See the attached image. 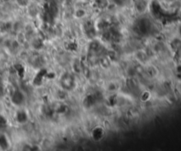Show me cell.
Instances as JSON below:
<instances>
[{
    "label": "cell",
    "mask_w": 181,
    "mask_h": 151,
    "mask_svg": "<svg viewBox=\"0 0 181 151\" xmlns=\"http://www.w3.org/2000/svg\"><path fill=\"white\" fill-rule=\"evenodd\" d=\"M134 7L138 12H144L148 7L147 0H134Z\"/></svg>",
    "instance_id": "1"
},
{
    "label": "cell",
    "mask_w": 181,
    "mask_h": 151,
    "mask_svg": "<svg viewBox=\"0 0 181 151\" xmlns=\"http://www.w3.org/2000/svg\"><path fill=\"white\" fill-rule=\"evenodd\" d=\"M12 101L14 104H21L23 102V96L20 91H15L12 97Z\"/></svg>",
    "instance_id": "2"
},
{
    "label": "cell",
    "mask_w": 181,
    "mask_h": 151,
    "mask_svg": "<svg viewBox=\"0 0 181 151\" xmlns=\"http://www.w3.org/2000/svg\"><path fill=\"white\" fill-rule=\"evenodd\" d=\"M74 13H75V16L77 18L81 19V18H83V17L86 15V10L83 7H76Z\"/></svg>",
    "instance_id": "3"
},
{
    "label": "cell",
    "mask_w": 181,
    "mask_h": 151,
    "mask_svg": "<svg viewBox=\"0 0 181 151\" xmlns=\"http://www.w3.org/2000/svg\"><path fill=\"white\" fill-rule=\"evenodd\" d=\"M7 147H8V141L6 137L4 134H0V148L7 149Z\"/></svg>",
    "instance_id": "4"
},
{
    "label": "cell",
    "mask_w": 181,
    "mask_h": 151,
    "mask_svg": "<svg viewBox=\"0 0 181 151\" xmlns=\"http://www.w3.org/2000/svg\"><path fill=\"white\" fill-rule=\"evenodd\" d=\"M25 114V111H19L18 113H17V120L19 121V122H21V123H23V122H25L27 119H28V116L27 115H25L24 117H23V115Z\"/></svg>",
    "instance_id": "5"
},
{
    "label": "cell",
    "mask_w": 181,
    "mask_h": 151,
    "mask_svg": "<svg viewBox=\"0 0 181 151\" xmlns=\"http://www.w3.org/2000/svg\"><path fill=\"white\" fill-rule=\"evenodd\" d=\"M96 135H98L96 140H100V139L103 137V135H104V131L101 129V128H96V129L93 132V136L94 137H95Z\"/></svg>",
    "instance_id": "6"
},
{
    "label": "cell",
    "mask_w": 181,
    "mask_h": 151,
    "mask_svg": "<svg viewBox=\"0 0 181 151\" xmlns=\"http://www.w3.org/2000/svg\"><path fill=\"white\" fill-rule=\"evenodd\" d=\"M31 1L32 0H16V3L18 6H21V7H27Z\"/></svg>",
    "instance_id": "7"
},
{
    "label": "cell",
    "mask_w": 181,
    "mask_h": 151,
    "mask_svg": "<svg viewBox=\"0 0 181 151\" xmlns=\"http://www.w3.org/2000/svg\"><path fill=\"white\" fill-rule=\"evenodd\" d=\"M5 124H6V119H4L3 117L0 116V127H1L2 125H4Z\"/></svg>",
    "instance_id": "8"
},
{
    "label": "cell",
    "mask_w": 181,
    "mask_h": 151,
    "mask_svg": "<svg viewBox=\"0 0 181 151\" xmlns=\"http://www.w3.org/2000/svg\"><path fill=\"white\" fill-rule=\"evenodd\" d=\"M180 16H181V14H180Z\"/></svg>",
    "instance_id": "9"
}]
</instances>
